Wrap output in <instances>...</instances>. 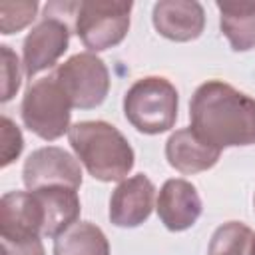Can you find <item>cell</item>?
Returning a JSON list of instances; mask_svg holds the SVG:
<instances>
[{
	"label": "cell",
	"mask_w": 255,
	"mask_h": 255,
	"mask_svg": "<svg viewBox=\"0 0 255 255\" xmlns=\"http://www.w3.org/2000/svg\"><path fill=\"white\" fill-rule=\"evenodd\" d=\"M62 16V2H48L44 18L28 32L22 44V66L30 82L44 70H50L70 46V26Z\"/></svg>",
	"instance_id": "obj_6"
},
{
	"label": "cell",
	"mask_w": 255,
	"mask_h": 255,
	"mask_svg": "<svg viewBox=\"0 0 255 255\" xmlns=\"http://www.w3.org/2000/svg\"><path fill=\"white\" fill-rule=\"evenodd\" d=\"M54 255H110V241L96 223L78 221L54 239Z\"/></svg>",
	"instance_id": "obj_16"
},
{
	"label": "cell",
	"mask_w": 255,
	"mask_h": 255,
	"mask_svg": "<svg viewBox=\"0 0 255 255\" xmlns=\"http://www.w3.org/2000/svg\"><path fill=\"white\" fill-rule=\"evenodd\" d=\"M0 52H2V96H0V102L6 104L20 90V60L14 54V50L6 44L0 46Z\"/></svg>",
	"instance_id": "obj_19"
},
{
	"label": "cell",
	"mask_w": 255,
	"mask_h": 255,
	"mask_svg": "<svg viewBox=\"0 0 255 255\" xmlns=\"http://www.w3.org/2000/svg\"><path fill=\"white\" fill-rule=\"evenodd\" d=\"M253 205H255V197H253Z\"/></svg>",
	"instance_id": "obj_23"
},
{
	"label": "cell",
	"mask_w": 255,
	"mask_h": 255,
	"mask_svg": "<svg viewBox=\"0 0 255 255\" xmlns=\"http://www.w3.org/2000/svg\"><path fill=\"white\" fill-rule=\"evenodd\" d=\"M20 116L24 126L46 141H54L70 131L72 102L54 74L28 84L20 104Z\"/></svg>",
	"instance_id": "obj_4"
},
{
	"label": "cell",
	"mask_w": 255,
	"mask_h": 255,
	"mask_svg": "<svg viewBox=\"0 0 255 255\" xmlns=\"http://www.w3.org/2000/svg\"><path fill=\"white\" fill-rule=\"evenodd\" d=\"M219 157L221 149L203 141L191 128L175 129L165 141L167 163L183 175L207 171L219 161Z\"/></svg>",
	"instance_id": "obj_13"
},
{
	"label": "cell",
	"mask_w": 255,
	"mask_h": 255,
	"mask_svg": "<svg viewBox=\"0 0 255 255\" xmlns=\"http://www.w3.org/2000/svg\"><path fill=\"white\" fill-rule=\"evenodd\" d=\"M54 78L64 88L76 110H94L104 104L110 92V72L102 58L92 52H78L54 68Z\"/></svg>",
	"instance_id": "obj_7"
},
{
	"label": "cell",
	"mask_w": 255,
	"mask_h": 255,
	"mask_svg": "<svg viewBox=\"0 0 255 255\" xmlns=\"http://www.w3.org/2000/svg\"><path fill=\"white\" fill-rule=\"evenodd\" d=\"M179 96L175 86L163 76L135 80L124 96L126 120L145 135L169 131L175 126Z\"/></svg>",
	"instance_id": "obj_3"
},
{
	"label": "cell",
	"mask_w": 255,
	"mask_h": 255,
	"mask_svg": "<svg viewBox=\"0 0 255 255\" xmlns=\"http://www.w3.org/2000/svg\"><path fill=\"white\" fill-rule=\"evenodd\" d=\"M155 203V185L143 173L131 175L112 191L108 217L116 227H139L151 215Z\"/></svg>",
	"instance_id": "obj_9"
},
{
	"label": "cell",
	"mask_w": 255,
	"mask_h": 255,
	"mask_svg": "<svg viewBox=\"0 0 255 255\" xmlns=\"http://www.w3.org/2000/svg\"><path fill=\"white\" fill-rule=\"evenodd\" d=\"M22 147H24V137H22L20 128L8 116H2V161L0 165L8 167L22 153Z\"/></svg>",
	"instance_id": "obj_20"
},
{
	"label": "cell",
	"mask_w": 255,
	"mask_h": 255,
	"mask_svg": "<svg viewBox=\"0 0 255 255\" xmlns=\"http://www.w3.org/2000/svg\"><path fill=\"white\" fill-rule=\"evenodd\" d=\"M22 181L28 191L64 185L72 189H80L82 185V167L78 157L58 145H46L34 149L22 167Z\"/></svg>",
	"instance_id": "obj_8"
},
{
	"label": "cell",
	"mask_w": 255,
	"mask_h": 255,
	"mask_svg": "<svg viewBox=\"0 0 255 255\" xmlns=\"http://www.w3.org/2000/svg\"><path fill=\"white\" fill-rule=\"evenodd\" d=\"M191 129L217 149L255 143V100L223 80H207L189 102Z\"/></svg>",
	"instance_id": "obj_1"
},
{
	"label": "cell",
	"mask_w": 255,
	"mask_h": 255,
	"mask_svg": "<svg viewBox=\"0 0 255 255\" xmlns=\"http://www.w3.org/2000/svg\"><path fill=\"white\" fill-rule=\"evenodd\" d=\"M251 255H255V241H253V251H251Z\"/></svg>",
	"instance_id": "obj_22"
},
{
	"label": "cell",
	"mask_w": 255,
	"mask_h": 255,
	"mask_svg": "<svg viewBox=\"0 0 255 255\" xmlns=\"http://www.w3.org/2000/svg\"><path fill=\"white\" fill-rule=\"evenodd\" d=\"M219 10V30L231 50L247 52L255 48V2H215Z\"/></svg>",
	"instance_id": "obj_15"
},
{
	"label": "cell",
	"mask_w": 255,
	"mask_h": 255,
	"mask_svg": "<svg viewBox=\"0 0 255 255\" xmlns=\"http://www.w3.org/2000/svg\"><path fill=\"white\" fill-rule=\"evenodd\" d=\"M38 0H2L0 2V32L4 36L20 32L34 22L38 14Z\"/></svg>",
	"instance_id": "obj_18"
},
{
	"label": "cell",
	"mask_w": 255,
	"mask_h": 255,
	"mask_svg": "<svg viewBox=\"0 0 255 255\" xmlns=\"http://www.w3.org/2000/svg\"><path fill=\"white\" fill-rule=\"evenodd\" d=\"M157 217L165 229L177 233L193 227L203 211V203L197 187L181 177L167 179L155 201Z\"/></svg>",
	"instance_id": "obj_10"
},
{
	"label": "cell",
	"mask_w": 255,
	"mask_h": 255,
	"mask_svg": "<svg viewBox=\"0 0 255 255\" xmlns=\"http://www.w3.org/2000/svg\"><path fill=\"white\" fill-rule=\"evenodd\" d=\"M153 28L171 42H191L205 28V10L195 0H159L151 12Z\"/></svg>",
	"instance_id": "obj_11"
},
{
	"label": "cell",
	"mask_w": 255,
	"mask_h": 255,
	"mask_svg": "<svg viewBox=\"0 0 255 255\" xmlns=\"http://www.w3.org/2000/svg\"><path fill=\"white\" fill-rule=\"evenodd\" d=\"M255 231L241 221L219 225L207 245V255H251Z\"/></svg>",
	"instance_id": "obj_17"
},
{
	"label": "cell",
	"mask_w": 255,
	"mask_h": 255,
	"mask_svg": "<svg viewBox=\"0 0 255 255\" xmlns=\"http://www.w3.org/2000/svg\"><path fill=\"white\" fill-rule=\"evenodd\" d=\"M133 4L120 0H84L74 16V30L88 52H104L124 42Z\"/></svg>",
	"instance_id": "obj_5"
},
{
	"label": "cell",
	"mask_w": 255,
	"mask_h": 255,
	"mask_svg": "<svg viewBox=\"0 0 255 255\" xmlns=\"http://www.w3.org/2000/svg\"><path fill=\"white\" fill-rule=\"evenodd\" d=\"M68 141L98 181H124L135 163V153L126 135L104 120H84L70 128Z\"/></svg>",
	"instance_id": "obj_2"
},
{
	"label": "cell",
	"mask_w": 255,
	"mask_h": 255,
	"mask_svg": "<svg viewBox=\"0 0 255 255\" xmlns=\"http://www.w3.org/2000/svg\"><path fill=\"white\" fill-rule=\"evenodd\" d=\"M32 193L36 195L44 215L42 237L56 239L74 223H78L82 211L78 189L64 185H50V187L34 189Z\"/></svg>",
	"instance_id": "obj_14"
},
{
	"label": "cell",
	"mask_w": 255,
	"mask_h": 255,
	"mask_svg": "<svg viewBox=\"0 0 255 255\" xmlns=\"http://www.w3.org/2000/svg\"><path fill=\"white\" fill-rule=\"evenodd\" d=\"M2 255H46V249L40 237L18 239V241L2 239Z\"/></svg>",
	"instance_id": "obj_21"
},
{
	"label": "cell",
	"mask_w": 255,
	"mask_h": 255,
	"mask_svg": "<svg viewBox=\"0 0 255 255\" xmlns=\"http://www.w3.org/2000/svg\"><path fill=\"white\" fill-rule=\"evenodd\" d=\"M44 215L32 191H8L0 199V235L6 241L42 237Z\"/></svg>",
	"instance_id": "obj_12"
}]
</instances>
